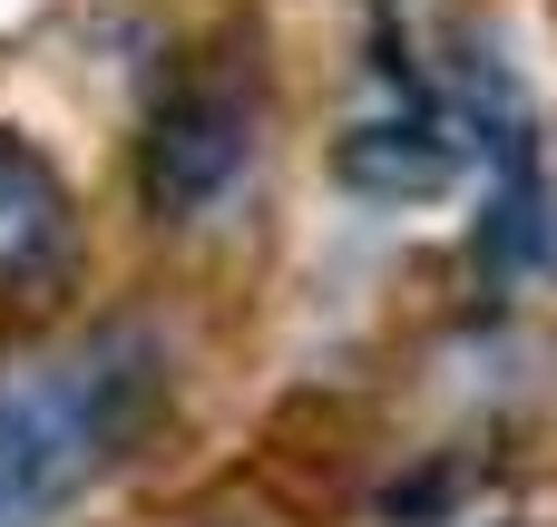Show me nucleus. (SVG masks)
<instances>
[{"mask_svg": "<svg viewBox=\"0 0 557 527\" xmlns=\"http://www.w3.org/2000/svg\"><path fill=\"white\" fill-rule=\"evenodd\" d=\"M147 362L88 352L59 372H0V527H49L137 430Z\"/></svg>", "mask_w": 557, "mask_h": 527, "instance_id": "nucleus-1", "label": "nucleus"}, {"mask_svg": "<svg viewBox=\"0 0 557 527\" xmlns=\"http://www.w3.org/2000/svg\"><path fill=\"white\" fill-rule=\"evenodd\" d=\"M245 98L235 88H176L147 127V205L157 215H206L235 176H245Z\"/></svg>", "mask_w": 557, "mask_h": 527, "instance_id": "nucleus-2", "label": "nucleus"}, {"mask_svg": "<svg viewBox=\"0 0 557 527\" xmlns=\"http://www.w3.org/2000/svg\"><path fill=\"white\" fill-rule=\"evenodd\" d=\"M460 156H470L460 117H450L431 88H411V78H401V98H392L382 117L343 127L333 176H343V186H362V196H441V186L460 176Z\"/></svg>", "mask_w": 557, "mask_h": 527, "instance_id": "nucleus-3", "label": "nucleus"}, {"mask_svg": "<svg viewBox=\"0 0 557 527\" xmlns=\"http://www.w3.org/2000/svg\"><path fill=\"white\" fill-rule=\"evenodd\" d=\"M78 264V205L59 166L0 127V293H49Z\"/></svg>", "mask_w": 557, "mask_h": 527, "instance_id": "nucleus-4", "label": "nucleus"}]
</instances>
